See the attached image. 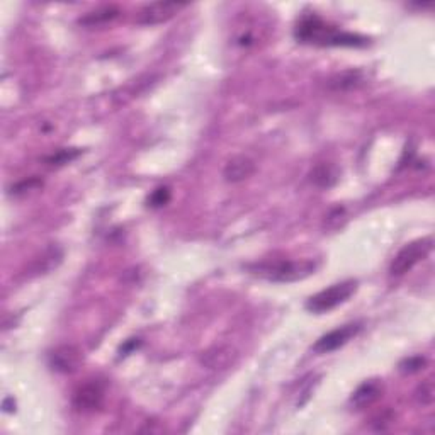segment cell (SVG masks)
Returning a JSON list of instances; mask_svg holds the SVG:
<instances>
[{
  "label": "cell",
  "instance_id": "cell-3",
  "mask_svg": "<svg viewBox=\"0 0 435 435\" xmlns=\"http://www.w3.org/2000/svg\"><path fill=\"white\" fill-rule=\"evenodd\" d=\"M359 282L354 279L342 281L338 284L330 286V288L323 289V291L313 295L310 299L306 301V310L315 313V315H322V313H328L334 308L340 306V304L349 301L354 293L357 291Z\"/></svg>",
  "mask_w": 435,
  "mask_h": 435
},
{
  "label": "cell",
  "instance_id": "cell-2",
  "mask_svg": "<svg viewBox=\"0 0 435 435\" xmlns=\"http://www.w3.org/2000/svg\"><path fill=\"white\" fill-rule=\"evenodd\" d=\"M250 274L269 282H297L310 277L318 269V262L304 258V261H265L247 265Z\"/></svg>",
  "mask_w": 435,
  "mask_h": 435
},
{
  "label": "cell",
  "instance_id": "cell-6",
  "mask_svg": "<svg viewBox=\"0 0 435 435\" xmlns=\"http://www.w3.org/2000/svg\"><path fill=\"white\" fill-rule=\"evenodd\" d=\"M361 323H347V325L335 328V330L328 331L327 335L320 337L313 345V352L316 354H328L334 350L340 349L345 345L350 338H354L361 331Z\"/></svg>",
  "mask_w": 435,
  "mask_h": 435
},
{
  "label": "cell",
  "instance_id": "cell-16",
  "mask_svg": "<svg viewBox=\"0 0 435 435\" xmlns=\"http://www.w3.org/2000/svg\"><path fill=\"white\" fill-rule=\"evenodd\" d=\"M80 155L79 150H58L56 154L47 156V162L49 165H63V163L72 162Z\"/></svg>",
  "mask_w": 435,
  "mask_h": 435
},
{
  "label": "cell",
  "instance_id": "cell-8",
  "mask_svg": "<svg viewBox=\"0 0 435 435\" xmlns=\"http://www.w3.org/2000/svg\"><path fill=\"white\" fill-rule=\"evenodd\" d=\"M102 402H104V384L97 379L87 381L74 395L75 410L83 411V413H89V411H95L97 408H101Z\"/></svg>",
  "mask_w": 435,
  "mask_h": 435
},
{
  "label": "cell",
  "instance_id": "cell-5",
  "mask_svg": "<svg viewBox=\"0 0 435 435\" xmlns=\"http://www.w3.org/2000/svg\"><path fill=\"white\" fill-rule=\"evenodd\" d=\"M187 3L179 2H154L141 7L140 13L136 14V24L140 26H156L167 22L181 9H184Z\"/></svg>",
  "mask_w": 435,
  "mask_h": 435
},
{
  "label": "cell",
  "instance_id": "cell-19",
  "mask_svg": "<svg viewBox=\"0 0 435 435\" xmlns=\"http://www.w3.org/2000/svg\"><path fill=\"white\" fill-rule=\"evenodd\" d=\"M41 184H43V182H41L40 179H36V177L29 179V181H28V179H26V181L17 182V184L13 187V194H14V196H21V194L31 192V190L38 189V187H40Z\"/></svg>",
  "mask_w": 435,
  "mask_h": 435
},
{
  "label": "cell",
  "instance_id": "cell-14",
  "mask_svg": "<svg viewBox=\"0 0 435 435\" xmlns=\"http://www.w3.org/2000/svg\"><path fill=\"white\" fill-rule=\"evenodd\" d=\"M231 357H233V350L231 349H224V347H215L213 350H208V352L202 356V364H206L208 368L218 369V368H224L231 362Z\"/></svg>",
  "mask_w": 435,
  "mask_h": 435
},
{
  "label": "cell",
  "instance_id": "cell-18",
  "mask_svg": "<svg viewBox=\"0 0 435 435\" xmlns=\"http://www.w3.org/2000/svg\"><path fill=\"white\" fill-rule=\"evenodd\" d=\"M345 220H347L345 209H343V208H335V209H331V211L327 215L325 223H327L328 228H331V230H337L338 227H342V223Z\"/></svg>",
  "mask_w": 435,
  "mask_h": 435
},
{
  "label": "cell",
  "instance_id": "cell-7",
  "mask_svg": "<svg viewBox=\"0 0 435 435\" xmlns=\"http://www.w3.org/2000/svg\"><path fill=\"white\" fill-rule=\"evenodd\" d=\"M82 350L75 345H60L48 356L49 368L60 374H72L82 366Z\"/></svg>",
  "mask_w": 435,
  "mask_h": 435
},
{
  "label": "cell",
  "instance_id": "cell-20",
  "mask_svg": "<svg viewBox=\"0 0 435 435\" xmlns=\"http://www.w3.org/2000/svg\"><path fill=\"white\" fill-rule=\"evenodd\" d=\"M417 400L422 404H430L434 402V384L430 381L420 384L417 389Z\"/></svg>",
  "mask_w": 435,
  "mask_h": 435
},
{
  "label": "cell",
  "instance_id": "cell-4",
  "mask_svg": "<svg viewBox=\"0 0 435 435\" xmlns=\"http://www.w3.org/2000/svg\"><path fill=\"white\" fill-rule=\"evenodd\" d=\"M434 249V240L432 236H425V238L415 240V242L404 245L402 250L396 254V257L393 258L391 265H389V274L395 277L403 276L408 270L413 269L420 261L427 257Z\"/></svg>",
  "mask_w": 435,
  "mask_h": 435
},
{
  "label": "cell",
  "instance_id": "cell-9",
  "mask_svg": "<svg viewBox=\"0 0 435 435\" xmlns=\"http://www.w3.org/2000/svg\"><path fill=\"white\" fill-rule=\"evenodd\" d=\"M254 172H255L254 160L245 155H238L233 156L231 160H228V163L223 169V177L227 182L236 184V182H243L249 177H252Z\"/></svg>",
  "mask_w": 435,
  "mask_h": 435
},
{
  "label": "cell",
  "instance_id": "cell-10",
  "mask_svg": "<svg viewBox=\"0 0 435 435\" xmlns=\"http://www.w3.org/2000/svg\"><path fill=\"white\" fill-rule=\"evenodd\" d=\"M379 396H381L379 381L371 379V381L362 383L361 386L354 391L352 398H350V403L361 410V408H366V407H369V404H372L377 398H379Z\"/></svg>",
  "mask_w": 435,
  "mask_h": 435
},
{
  "label": "cell",
  "instance_id": "cell-11",
  "mask_svg": "<svg viewBox=\"0 0 435 435\" xmlns=\"http://www.w3.org/2000/svg\"><path fill=\"white\" fill-rule=\"evenodd\" d=\"M338 177H340V170L334 163L322 162L311 170V182L315 186L322 187V189H328V187L337 184Z\"/></svg>",
  "mask_w": 435,
  "mask_h": 435
},
{
  "label": "cell",
  "instance_id": "cell-15",
  "mask_svg": "<svg viewBox=\"0 0 435 435\" xmlns=\"http://www.w3.org/2000/svg\"><path fill=\"white\" fill-rule=\"evenodd\" d=\"M425 366H427L425 357L413 356L400 362V371H402L403 374H415V372L422 371V369H425Z\"/></svg>",
  "mask_w": 435,
  "mask_h": 435
},
{
  "label": "cell",
  "instance_id": "cell-12",
  "mask_svg": "<svg viewBox=\"0 0 435 435\" xmlns=\"http://www.w3.org/2000/svg\"><path fill=\"white\" fill-rule=\"evenodd\" d=\"M364 83V74L361 70H345L328 80L331 90H350Z\"/></svg>",
  "mask_w": 435,
  "mask_h": 435
},
{
  "label": "cell",
  "instance_id": "cell-1",
  "mask_svg": "<svg viewBox=\"0 0 435 435\" xmlns=\"http://www.w3.org/2000/svg\"><path fill=\"white\" fill-rule=\"evenodd\" d=\"M295 36L301 43L318 44V47L362 48L369 44V40L366 36L340 31V29L327 24L316 14H306L299 19L295 29Z\"/></svg>",
  "mask_w": 435,
  "mask_h": 435
},
{
  "label": "cell",
  "instance_id": "cell-17",
  "mask_svg": "<svg viewBox=\"0 0 435 435\" xmlns=\"http://www.w3.org/2000/svg\"><path fill=\"white\" fill-rule=\"evenodd\" d=\"M169 201H170L169 187H158V189L154 190V194L148 197V206H151V208H162V206H165Z\"/></svg>",
  "mask_w": 435,
  "mask_h": 435
},
{
  "label": "cell",
  "instance_id": "cell-13",
  "mask_svg": "<svg viewBox=\"0 0 435 435\" xmlns=\"http://www.w3.org/2000/svg\"><path fill=\"white\" fill-rule=\"evenodd\" d=\"M121 14V10L117 7L109 6V7H101V9H95L92 13L85 14L83 17L79 19V22L82 26H89V28H94V26H102L106 22L114 21L117 16Z\"/></svg>",
  "mask_w": 435,
  "mask_h": 435
}]
</instances>
